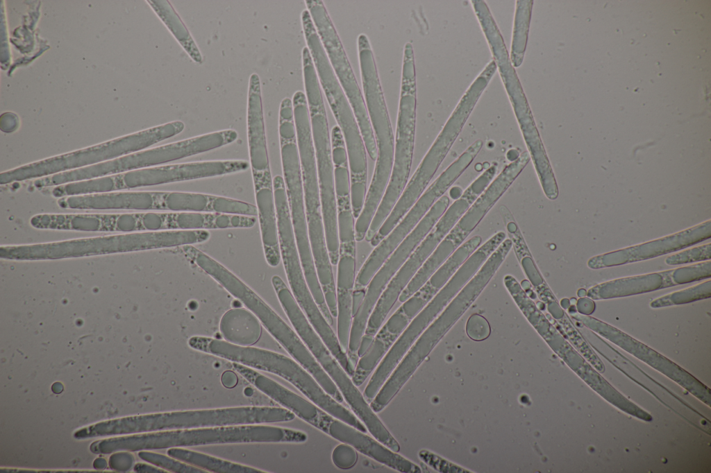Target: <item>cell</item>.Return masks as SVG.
Here are the masks:
<instances>
[{"mask_svg":"<svg viewBox=\"0 0 711 473\" xmlns=\"http://www.w3.org/2000/svg\"><path fill=\"white\" fill-rule=\"evenodd\" d=\"M416 103L409 96L399 98L392 169L365 238L369 243L391 213L408 184L414 152Z\"/></svg>","mask_w":711,"mask_h":473,"instance_id":"cell-12","label":"cell"},{"mask_svg":"<svg viewBox=\"0 0 711 473\" xmlns=\"http://www.w3.org/2000/svg\"><path fill=\"white\" fill-rule=\"evenodd\" d=\"M255 198L265 258L269 266L276 267L281 257L273 187L256 190Z\"/></svg>","mask_w":711,"mask_h":473,"instance_id":"cell-21","label":"cell"},{"mask_svg":"<svg viewBox=\"0 0 711 473\" xmlns=\"http://www.w3.org/2000/svg\"><path fill=\"white\" fill-rule=\"evenodd\" d=\"M247 137L249 164L254 190L273 187L267 150L265 124L259 76L253 73L249 79L247 99Z\"/></svg>","mask_w":711,"mask_h":473,"instance_id":"cell-17","label":"cell"},{"mask_svg":"<svg viewBox=\"0 0 711 473\" xmlns=\"http://www.w3.org/2000/svg\"><path fill=\"white\" fill-rule=\"evenodd\" d=\"M663 277L662 289L698 282L711 277V261H705L696 264L660 272Z\"/></svg>","mask_w":711,"mask_h":473,"instance_id":"cell-30","label":"cell"},{"mask_svg":"<svg viewBox=\"0 0 711 473\" xmlns=\"http://www.w3.org/2000/svg\"><path fill=\"white\" fill-rule=\"evenodd\" d=\"M710 257L711 243H708L669 256L665 259V263L670 266L680 265L710 260Z\"/></svg>","mask_w":711,"mask_h":473,"instance_id":"cell-32","label":"cell"},{"mask_svg":"<svg viewBox=\"0 0 711 473\" xmlns=\"http://www.w3.org/2000/svg\"><path fill=\"white\" fill-rule=\"evenodd\" d=\"M237 137V132L233 129L212 132L96 164L91 173L99 178L161 166L224 146Z\"/></svg>","mask_w":711,"mask_h":473,"instance_id":"cell-11","label":"cell"},{"mask_svg":"<svg viewBox=\"0 0 711 473\" xmlns=\"http://www.w3.org/2000/svg\"><path fill=\"white\" fill-rule=\"evenodd\" d=\"M410 321L399 307L382 327L388 333L398 338Z\"/></svg>","mask_w":711,"mask_h":473,"instance_id":"cell-35","label":"cell"},{"mask_svg":"<svg viewBox=\"0 0 711 473\" xmlns=\"http://www.w3.org/2000/svg\"><path fill=\"white\" fill-rule=\"evenodd\" d=\"M249 167V162L243 160L201 161L161 165L81 180L76 183V190L79 195L131 190L221 176L244 171Z\"/></svg>","mask_w":711,"mask_h":473,"instance_id":"cell-5","label":"cell"},{"mask_svg":"<svg viewBox=\"0 0 711 473\" xmlns=\"http://www.w3.org/2000/svg\"><path fill=\"white\" fill-rule=\"evenodd\" d=\"M219 331L224 340L231 343L251 346L260 338L261 323L248 309L233 308L222 316Z\"/></svg>","mask_w":711,"mask_h":473,"instance_id":"cell-23","label":"cell"},{"mask_svg":"<svg viewBox=\"0 0 711 473\" xmlns=\"http://www.w3.org/2000/svg\"><path fill=\"white\" fill-rule=\"evenodd\" d=\"M481 243L479 235L464 242L415 293L427 304Z\"/></svg>","mask_w":711,"mask_h":473,"instance_id":"cell-24","label":"cell"},{"mask_svg":"<svg viewBox=\"0 0 711 473\" xmlns=\"http://www.w3.org/2000/svg\"><path fill=\"white\" fill-rule=\"evenodd\" d=\"M315 428L333 438L352 446L358 452L392 470L403 473L420 472V468L394 452L374 437L371 438L353 426L331 415L322 409Z\"/></svg>","mask_w":711,"mask_h":473,"instance_id":"cell-16","label":"cell"},{"mask_svg":"<svg viewBox=\"0 0 711 473\" xmlns=\"http://www.w3.org/2000/svg\"><path fill=\"white\" fill-rule=\"evenodd\" d=\"M450 200L442 196L431 207L414 230L385 260L366 287L365 298L353 316L346 354L353 366L359 359L358 350L369 318L387 284L449 207Z\"/></svg>","mask_w":711,"mask_h":473,"instance_id":"cell-9","label":"cell"},{"mask_svg":"<svg viewBox=\"0 0 711 473\" xmlns=\"http://www.w3.org/2000/svg\"><path fill=\"white\" fill-rule=\"evenodd\" d=\"M294 418L283 407L248 406L153 413L135 418L133 424L135 431H160L285 422Z\"/></svg>","mask_w":711,"mask_h":473,"instance_id":"cell-8","label":"cell"},{"mask_svg":"<svg viewBox=\"0 0 711 473\" xmlns=\"http://www.w3.org/2000/svg\"><path fill=\"white\" fill-rule=\"evenodd\" d=\"M337 265V336L342 348L346 352L353 320L356 255L339 253Z\"/></svg>","mask_w":711,"mask_h":473,"instance_id":"cell-20","label":"cell"},{"mask_svg":"<svg viewBox=\"0 0 711 473\" xmlns=\"http://www.w3.org/2000/svg\"><path fill=\"white\" fill-rule=\"evenodd\" d=\"M711 237V221L683 231L639 245L604 253L590 258L592 269L624 265L647 260L689 247Z\"/></svg>","mask_w":711,"mask_h":473,"instance_id":"cell-14","label":"cell"},{"mask_svg":"<svg viewBox=\"0 0 711 473\" xmlns=\"http://www.w3.org/2000/svg\"><path fill=\"white\" fill-rule=\"evenodd\" d=\"M660 272L619 278L590 288L586 295L593 300H608L646 293L662 289Z\"/></svg>","mask_w":711,"mask_h":473,"instance_id":"cell-22","label":"cell"},{"mask_svg":"<svg viewBox=\"0 0 711 473\" xmlns=\"http://www.w3.org/2000/svg\"><path fill=\"white\" fill-rule=\"evenodd\" d=\"M233 369L257 389L292 412L302 420L315 427L321 409L274 379L248 366L233 363Z\"/></svg>","mask_w":711,"mask_h":473,"instance_id":"cell-19","label":"cell"},{"mask_svg":"<svg viewBox=\"0 0 711 473\" xmlns=\"http://www.w3.org/2000/svg\"><path fill=\"white\" fill-rule=\"evenodd\" d=\"M165 125L158 126L127 137L88 149L33 162L1 172L0 184H8L86 168L117 156L147 148L169 139Z\"/></svg>","mask_w":711,"mask_h":473,"instance_id":"cell-7","label":"cell"},{"mask_svg":"<svg viewBox=\"0 0 711 473\" xmlns=\"http://www.w3.org/2000/svg\"><path fill=\"white\" fill-rule=\"evenodd\" d=\"M366 293L365 289H355L353 294V316L362 303Z\"/></svg>","mask_w":711,"mask_h":473,"instance_id":"cell-38","label":"cell"},{"mask_svg":"<svg viewBox=\"0 0 711 473\" xmlns=\"http://www.w3.org/2000/svg\"><path fill=\"white\" fill-rule=\"evenodd\" d=\"M278 135L283 178L302 268L317 304L324 307L326 300L317 275L308 237L292 101L287 97L284 98L280 105Z\"/></svg>","mask_w":711,"mask_h":473,"instance_id":"cell-2","label":"cell"},{"mask_svg":"<svg viewBox=\"0 0 711 473\" xmlns=\"http://www.w3.org/2000/svg\"><path fill=\"white\" fill-rule=\"evenodd\" d=\"M221 381L224 387L233 388L237 383V377L234 372L226 370L222 374Z\"/></svg>","mask_w":711,"mask_h":473,"instance_id":"cell-37","label":"cell"},{"mask_svg":"<svg viewBox=\"0 0 711 473\" xmlns=\"http://www.w3.org/2000/svg\"><path fill=\"white\" fill-rule=\"evenodd\" d=\"M187 344L195 350L278 375L332 416L338 417L343 412V405L327 393L315 377L293 359L271 350L237 345L225 340L201 336L190 337Z\"/></svg>","mask_w":711,"mask_h":473,"instance_id":"cell-1","label":"cell"},{"mask_svg":"<svg viewBox=\"0 0 711 473\" xmlns=\"http://www.w3.org/2000/svg\"><path fill=\"white\" fill-rule=\"evenodd\" d=\"M529 160L528 153L524 152L515 161L505 166L471 205L449 232L464 243L467 237L519 175Z\"/></svg>","mask_w":711,"mask_h":473,"instance_id":"cell-18","label":"cell"},{"mask_svg":"<svg viewBox=\"0 0 711 473\" xmlns=\"http://www.w3.org/2000/svg\"><path fill=\"white\" fill-rule=\"evenodd\" d=\"M334 465L340 470H347L353 467L357 463L358 456L357 450L349 444L342 442L333 450L331 455Z\"/></svg>","mask_w":711,"mask_h":473,"instance_id":"cell-33","label":"cell"},{"mask_svg":"<svg viewBox=\"0 0 711 473\" xmlns=\"http://www.w3.org/2000/svg\"><path fill=\"white\" fill-rule=\"evenodd\" d=\"M153 7L168 30L190 58L201 64L203 57L194 40L182 19L168 1H151Z\"/></svg>","mask_w":711,"mask_h":473,"instance_id":"cell-28","label":"cell"},{"mask_svg":"<svg viewBox=\"0 0 711 473\" xmlns=\"http://www.w3.org/2000/svg\"><path fill=\"white\" fill-rule=\"evenodd\" d=\"M140 456L161 469L177 473H205L206 470L191 465L168 455H162L153 452H143Z\"/></svg>","mask_w":711,"mask_h":473,"instance_id":"cell-31","label":"cell"},{"mask_svg":"<svg viewBox=\"0 0 711 473\" xmlns=\"http://www.w3.org/2000/svg\"><path fill=\"white\" fill-rule=\"evenodd\" d=\"M307 440L308 435L299 430L255 424L160 431L131 438V447L160 449L217 444L303 443Z\"/></svg>","mask_w":711,"mask_h":473,"instance_id":"cell-3","label":"cell"},{"mask_svg":"<svg viewBox=\"0 0 711 473\" xmlns=\"http://www.w3.org/2000/svg\"><path fill=\"white\" fill-rule=\"evenodd\" d=\"M374 338V336L364 334L360 341V344L358 346V357H360L367 351V350L369 348L371 343H372Z\"/></svg>","mask_w":711,"mask_h":473,"instance_id":"cell-39","label":"cell"},{"mask_svg":"<svg viewBox=\"0 0 711 473\" xmlns=\"http://www.w3.org/2000/svg\"><path fill=\"white\" fill-rule=\"evenodd\" d=\"M301 20L321 87L344 137L350 174L354 177L363 176L367 173V150L353 109L332 69L307 9L301 12Z\"/></svg>","mask_w":711,"mask_h":473,"instance_id":"cell-4","label":"cell"},{"mask_svg":"<svg viewBox=\"0 0 711 473\" xmlns=\"http://www.w3.org/2000/svg\"><path fill=\"white\" fill-rule=\"evenodd\" d=\"M483 143L478 140L452 162L425 190L392 230L374 248L360 268L355 289H365L374 274L414 230L435 203L464 173L478 155Z\"/></svg>","mask_w":711,"mask_h":473,"instance_id":"cell-6","label":"cell"},{"mask_svg":"<svg viewBox=\"0 0 711 473\" xmlns=\"http://www.w3.org/2000/svg\"><path fill=\"white\" fill-rule=\"evenodd\" d=\"M310 121L326 242L331 262L332 265H337L339 259V239L334 166L328 119L325 113L317 112L310 116Z\"/></svg>","mask_w":711,"mask_h":473,"instance_id":"cell-13","label":"cell"},{"mask_svg":"<svg viewBox=\"0 0 711 473\" xmlns=\"http://www.w3.org/2000/svg\"><path fill=\"white\" fill-rule=\"evenodd\" d=\"M214 196L194 192L159 191L156 212L213 213Z\"/></svg>","mask_w":711,"mask_h":473,"instance_id":"cell-26","label":"cell"},{"mask_svg":"<svg viewBox=\"0 0 711 473\" xmlns=\"http://www.w3.org/2000/svg\"><path fill=\"white\" fill-rule=\"evenodd\" d=\"M578 311L583 314H591L595 309V302L589 298L582 297L576 302Z\"/></svg>","mask_w":711,"mask_h":473,"instance_id":"cell-36","label":"cell"},{"mask_svg":"<svg viewBox=\"0 0 711 473\" xmlns=\"http://www.w3.org/2000/svg\"><path fill=\"white\" fill-rule=\"evenodd\" d=\"M167 455L206 472L217 473H264L261 470L226 461L183 447L169 448Z\"/></svg>","mask_w":711,"mask_h":473,"instance_id":"cell-25","label":"cell"},{"mask_svg":"<svg viewBox=\"0 0 711 473\" xmlns=\"http://www.w3.org/2000/svg\"><path fill=\"white\" fill-rule=\"evenodd\" d=\"M711 297V280L674 291L651 302L652 308L679 305L708 299Z\"/></svg>","mask_w":711,"mask_h":473,"instance_id":"cell-29","label":"cell"},{"mask_svg":"<svg viewBox=\"0 0 711 473\" xmlns=\"http://www.w3.org/2000/svg\"><path fill=\"white\" fill-rule=\"evenodd\" d=\"M397 338L380 327L370 346L359 357L355 366L351 379L357 386L362 385L368 377L374 372Z\"/></svg>","mask_w":711,"mask_h":473,"instance_id":"cell-27","label":"cell"},{"mask_svg":"<svg viewBox=\"0 0 711 473\" xmlns=\"http://www.w3.org/2000/svg\"><path fill=\"white\" fill-rule=\"evenodd\" d=\"M332 69L353 109L366 150L376 161L377 147L364 96L328 12L321 0L305 1Z\"/></svg>","mask_w":711,"mask_h":473,"instance_id":"cell-10","label":"cell"},{"mask_svg":"<svg viewBox=\"0 0 711 473\" xmlns=\"http://www.w3.org/2000/svg\"><path fill=\"white\" fill-rule=\"evenodd\" d=\"M467 335L476 341H482L488 337L490 327L487 320L480 315L473 314L467 322Z\"/></svg>","mask_w":711,"mask_h":473,"instance_id":"cell-34","label":"cell"},{"mask_svg":"<svg viewBox=\"0 0 711 473\" xmlns=\"http://www.w3.org/2000/svg\"><path fill=\"white\" fill-rule=\"evenodd\" d=\"M331 141L334 166L339 253L356 255V223L351 201L348 157L344 137L338 126L331 129Z\"/></svg>","mask_w":711,"mask_h":473,"instance_id":"cell-15","label":"cell"}]
</instances>
